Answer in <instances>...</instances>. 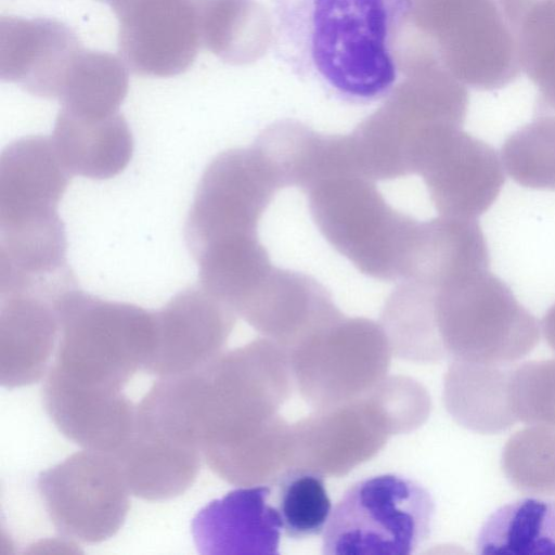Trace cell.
Returning <instances> with one entry per match:
<instances>
[{"instance_id": "1", "label": "cell", "mask_w": 555, "mask_h": 555, "mask_svg": "<svg viewBox=\"0 0 555 555\" xmlns=\"http://www.w3.org/2000/svg\"><path fill=\"white\" fill-rule=\"evenodd\" d=\"M288 352L264 338L168 377L171 403L208 466L225 481L251 486L280 467L289 425L276 411L292 388Z\"/></svg>"}, {"instance_id": "2", "label": "cell", "mask_w": 555, "mask_h": 555, "mask_svg": "<svg viewBox=\"0 0 555 555\" xmlns=\"http://www.w3.org/2000/svg\"><path fill=\"white\" fill-rule=\"evenodd\" d=\"M412 0H272L274 52L293 74L340 101L385 99Z\"/></svg>"}, {"instance_id": "3", "label": "cell", "mask_w": 555, "mask_h": 555, "mask_svg": "<svg viewBox=\"0 0 555 555\" xmlns=\"http://www.w3.org/2000/svg\"><path fill=\"white\" fill-rule=\"evenodd\" d=\"M57 311L60 335L48 372L83 387L122 390L144 370L155 346V312L78 286L61 297Z\"/></svg>"}, {"instance_id": "4", "label": "cell", "mask_w": 555, "mask_h": 555, "mask_svg": "<svg viewBox=\"0 0 555 555\" xmlns=\"http://www.w3.org/2000/svg\"><path fill=\"white\" fill-rule=\"evenodd\" d=\"M374 182L359 175L319 182L307 192L310 215L325 241L362 274L400 282L421 221L392 207Z\"/></svg>"}, {"instance_id": "5", "label": "cell", "mask_w": 555, "mask_h": 555, "mask_svg": "<svg viewBox=\"0 0 555 555\" xmlns=\"http://www.w3.org/2000/svg\"><path fill=\"white\" fill-rule=\"evenodd\" d=\"M465 117L459 90L442 75H401L384 103L349 133L358 173L373 181L415 175L427 139L438 128H462Z\"/></svg>"}, {"instance_id": "6", "label": "cell", "mask_w": 555, "mask_h": 555, "mask_svg": "<svg viewBox=\"0 0 555 555\" xmlns=\"http://www.w3.org/2000/svg\"><path fill=\"white\" fill-rule=\"evenodd\" d=\"M431 305L440 344L454 360L508 365L539 343L537 319L489 268L434 289Z\"/></svg>"}, {"instance_id": "7", "label": "cell", "mask_w": 555, "mask_h": 555, "mask_svg": "<svg viewBox=\"0 0 555 555\" xmlns=\"http://www.w3.org/2000/svg\"><path fill=\"white\" fill-rule=\"evenodd\" d=\"M409 27L474 89H502L521 70L514 34L495 0H412Z\"/></svg>"}, {"instance_id": "8", "label": "cell", "mask_w": 555, "mask_h": 555, "mask_svg": "<svg viewBox=\"0 0 555 555\" xmlns=\"http://www.w3.org/2000/svg\"><path fill=\"white\" fill-rule=\"evenodd\" d=\"M435 503L421 483L383 474L353 483L332 509L322 553H413L430 534Z\"/></svg>"}, {"instance_id": "9", "label": "cell", "mask_w": 555, "mask_h": 555, "mask_svg": "<svg viewBox=\"0 0 555 555\" xmlns=\"http://www.w3.org/2000/svg\"><path fill=\"white\" fill-rule=\"evenodd\" d=\"M283 188L255 145L217 155L201 178L186 219L192 255L227 237L257 234L263 214Z\"/></svg>"}, {"instance_id": "10", "label": "cell", "mask_w": 555, "mask_h": 555, "mask_svg": "<svg viewBox=\"0 0 555 555\" xmlns=\"http://www.w3.org/2000/svg\"><path fill=\"white\" fill-rule=\"evenodd\" d=\"M389 348L382 324L341 315L289 350L288 356L301 392L321 409L371 390L387 370Z\"/></svg>"}, {"instance_id": "11", "label": "cell", "mask_w": 555, "mask_h": 555, "mask_svg": "<svg viewBox=\"0 0 555 555\" xmlns=\"http://www.w3.org/2000/svg\"><path fill=\"white\" fill-rule=\"evenodd\" d=\"M37 487L55 529L81 543H100L115 535L130 506L120 466L106 452H76L42 472Z\"/></svg>"}, {"instance_id": "12", "label": "cell", "mask_w": 555, "mask_h": 555, "mask_svg": "<svg viewBox=\"0 0 555 555\" xmlns=\"http://www.w3.org/2000/svg\"><path fill=\"white\" fill-rule=\"evenodd\" d=\"M429 198L440 216L476 219L498 198L505 178L495 150L462 128H446L418 159Z\"/></svg>"}, {"instance_id": "13", "label": "cell", "mask_w": 555, "mask_h": 555, "mask_svg": "<svg viewBox=\"0 0 555 555\" xmlns=\"http://www.w3.org/2000/svg\"><path fill=\"white\" fill-rule=\"evenodd\" d=\"M118 48L134 73L171 77L194 62L201 38L193 0H116Z\"/></svg>"}, {"instance_id": "14", "label": "cell", "mask_w": 555, "mask_h": 555, "mask_svg": "<svg viewBox=\"0 0 555 555\" xmlns=\"http://www.w3.org/2000/svg\"><path fill=\"white\" fill-rule=\"evenodd\" d=\"M372 390V389H371ZM374 408L372 391L327 408L291 428L292 467L344 475L374 455L395 430Z\"/></svg>"}, {"instance_id": "15", "label": "cell", "mask_w": 555, "mask_h": 555, "mask_svg": "<svg viewBox=\"0 0 555 555\" xmlns=\"http://www.w3.org/2000/svg\"><path fill=\"white\" fill-rule=\"evenodd\" d=\"M236 313L199 284L155 312L156 339L144 371L162 377L198 370L219 354Z\"/></svg>"}, {"instance_id": "16", "label": "cell", "mask_w": 555, "mask_h": 555, "mask_svg": "<svg viewBox=\"0 0 555 555\" xmlns=\"http://www.w3.org/2000/svg\"><path fill=\"white\" fill-rule=\"evenodd\" d=\"M70 282L0 294V383L14 388L43 377L60 335L57 304Z\"/></svg>"}, {"instance_id": "17", "label": "cell", "mask_w": 555, "mask_h": 555, "mask_svg": "<svg viewBox=\"0 0 555 555\" xmlns=\"http://www.w3.org/2000/svg\"><path fill=\"white\" fill-rule=\"evenodd\" d=\"M85 48L72 28L51 18H0V77L28 93L60 99Z\"/></svg>"}, {"instance_id": "18", "label": "cell", "mask_w": 555, "mask_h": 555, "mask_svg": "<svg viewBox=\"0 0 555 555\" xmlns=\"http://www.w3.org/2000/svg\"><path fill=\"white\" fill-rule=\"evenodd\" d=\"M237 315L289 351L343 314L313 276L273 267Z\"/></svg>"}, {"instance_id": "19", "label": "cell", "mask_w": 555, "mask_h": 555, "mask_svg": "<svg viewBox=\"0 0 555 555\" xmlns=\"http://www.w3.org/2000/svg\"><path fill=\"white\" fill-rule=\"evenodd\" d=\"M70 178L51 138L28 135L12 142L0 157V228L59 216Z\"/></svg>"}, {"instance_id": "20", "label": "cell", "mask_w": 555, "mask_h": 555, "mask_svg": "<svg viewBox=\"0 0 555 555\" xmlns=\"http://www.w3.org/2000/svg\"><path fill=\"white\" fill-rule=\"evenodd\" d=\"M272 488H237L203 507L192 521L201 554H279L282 524L269 502Z\"/></svg>"}, {"instance_id": "21", "label": "cell", "mask_w": 555, "mask_h": 555, "mask_svg": "<svg viewBox=\"0 0 555 555\" xmlns=\"http://www.w3.org/2000/svg\"><path fill=\"white\" fill-rule=\"evenodd\" d=\"M42 400L57 429L85 449L113 454L133 428L135 406L122 390L83 387L48 372Z\"/></svg>"}, {"instance_id": "22", "label": "cell", "mask_w": 555, "mask_h": 555, "mask_svg": "<svg viewBox=\"0 0 555 555\" xmlns=\"http://www.w3.org/2000/svg\"><path fill=\"white\" fill-rule=\"evenodd\" d=\"M254 145L267 157L284 188L308 192L323 180L358 175L349 134L321 133L299 120L269 125Z\"/></svg>"}, {"instance_id": "23", "label": "cell", "mask_w": 555, "mask_h": 555, "mask_svg": "<svg viewBox=\"0 0 555 555\" xmlns=\"http://www.w3.org/2000/svg\"><path fill=\"white\" fill-rule=\"evenodd\" d=\"M131 493L150 500H168L194 482L202 453L179 444L137 423L124 444L113 453Z\"/></svg>"}, {"instance_id": "24", "label": "cell", "mask_w": 555, "mask_h": 555, "mask_svg": "<svg viewBox=\"0 0 555 555\" xmlns=\"http://www.w3.org/2000/svg\"><path fill=\"white\" fill-rule=\"evenodd\" d=\"M51 139L72 176L111 179L128 166L133 154V138L119 112L83 117L61 108Z\"/></svg>"}, {"instance_id": "25", "label": "cell", "mask_w": 555, "mask_h": 555, "mask_svg": "<svg viewBox=\"0 0 555 555\" xmlns=\"http://www.w3.org/2000/svg\"><path fill=\"white\" fill-rule=\"evenodd\" d=\"M483 268H489V251L476 219L440 216L421 221L404 280L434 291L459 275Z\"/></svg>"}, {"instance_id": "26", "label": "cell", "mask_w": 555, "mask_h": 555, "mask_svg": "<svg viewBox=\"0 0 555 555\" xmlns=\"http://www.w3.org/2000/svg\"><path fill=\"white\" fill-rule=\"evenodd\" d=\"M511 367L454 360L443 387L444 404L463 427L483 435L512 427L515 417L508 398Z\"/></svg>"}, {"instance_id": "27", "label": "cell", "mask_w": 555, "mask_h": 555, "mask_svg": "<svg viewBox=\"0 0 555 555\" xmlns=\"http://www.w3.org/2000/svg\"><path fill=\"white\" fill-rule=\"evenodd\" d=\"M201 44L225 63L261 59L273 41L272 16L256 0H193Z\"/></svg>"}, {"instance_id": "28", "label": "cell", "mask_w": 555, "mask_h": 555, "mask_svg": "<svg viewBox=\"0 0 555 555\" xmlns=\"http://www.w3.org/2000/svg\"><path fill=\"white\" fill-rule=\"evenodd\" d=\"M193 257L199 285L236 315L274 267L258 234L220 240Z\"/></svg>"}, {"instance_id": "29", "label": "cell", "mask_w": 555, "mask_h": 555, "mask_svg": "<svg viewBox=\"0 0 555 555\" xmlns=\"http://www.w3.org/2000/svg\"><path fill=\"white\" fill-rule=\"evenodd\" d=\"M504 16L521 69L538 89L535 115H555V0H524Z\"/></svg>"}, {"instance_id": "30", "label": "cell", "mask_w": 555, "mask_h": 555, "mask_svg": "<svg viewBox=\"0 0 555 555\" xmlns=\"http://www.w3.org/2000/svg\"><path fill=\"white\" fill-rule=\"evenodd\" d=\"M479 554H555V501L526 498L496 509L477 539Z\"/></svg>"}, {"instance_id": "31", "label": "cell", "mask_w": 555, "mask_h": 555, "mask_svg": "<svg viewBox=\"0 0 555 555\" xmlns=\"http://www.w3.org/2000/svg\"><path fill=\"white\" fill-rule=\"evenodd\" d=\"M128 86V72L120 59L85 49L65 82L59 99L61 108L83 117L116 114Z\"/></svg>"}, {"instance_id": "32", "label": "cell", "mask_w": 555, "mask_h": 555, "mask_svg": "<svg viewBox=\"0 0 555 555\" xmlns=\"http://www.w3.org/2000/svg\"><path fill=\"white\" fill-rule=\"evenodd\" d=\"M275 503L285 534L294 539L324 531L332 504L323 474L307 467H292L273 482Z\"/></svg>"}, {"instance_id": "33", "label": "cell", "mask_w": 555, "mask_h": 555, "mask_svg": "<svg viewBox=\"0 0 555 555\" xmlns=\"http://www.w3.org/2000/svg\"><path fill=\"white\" fill-rule=\"evenodd\" d=\"M501 160L519 185L555 191V115H535L511 133L503 143Z\"/></svg>"}, {"instance_id": "34", "label": "cell", "mask_w": 555, "mask_h": 555, "mask_svg": "<svg viewBox=\"0 0 555 555\" xmlns=\"http://www.w3.org/2000/svg\"><path fill=\"white\" fill-rule=\"evenodd\" d=\"M501 462L517 490L555 495V429L531 425L516 431L506 441Z\"/></svg>"}, {"instance_id": "35", "label": "cell", "mask_w": 555, "mask_h": 555, "mask_svg": "<svg viewBox=\"0 0 555 555\" xmlns=\"http://www.w3.org/2000/svg\"><path fill=\"white\" fill-rule=\"evenodd\" d=\"M508 398L517 421L555 429V359L513 367Z\"/></svg>"}, {"instance_id": "36", "label": "cell", "mask_w": 555, "mask_h": 555, "mask_svg": "<svg viewBox=\"0 0 555 555\" xmlns=\"http://www.w3.org/2000/svg\"><path fill=\"white\" fill-rule=\"evenodd\" d=\"M542 331L548 346L555 351V304L542 320Z\"/></svg>"}]
</instances>
